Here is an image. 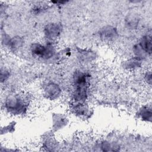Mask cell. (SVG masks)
Here are the masks:
<instances>
[{
  "label": "cell",
  "mask_w": 152,
  "mask_h": 152,
  "mask_svg": "<svg viewBox=\"0 0 152 152\" xmlns=\"http://www.w3.org/2000/svg\"><path fill=\"white\" fill-rule=\"evenodd\" d=\"M141 46L144 49H145L147 51L150 52L151 50V38L150 37L146 36L142 39V40L141 43Z\"/></svg>",
  "instance_id": "6da1fadb"
}]
</instances>
